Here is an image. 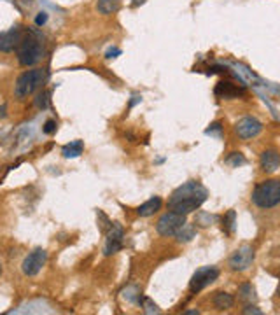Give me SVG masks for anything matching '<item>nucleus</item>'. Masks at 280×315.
Masks as SVG:
<instances>
[{
	"label": "nucleus",
	"mask_w": 280,
	"mask_h": 315,
	"mask_svg": "<svg viewBox=\"0 0 280 315\" xmlns=\"http://www.w3.org/2000/svg\"><path fill=\"white\" fill-rule=\"evenodd\" d=\"M205 200H207V189L196 180H189L172 193L170 200H168V208L188 215L202 207Z\"/></svg>",
	"instance_id": "nucleus-1"
},
{
	"label": "nucleus",
	"mask_w": 280,
	"mask_h": 315,
	"mask_svg": "<svg viewBox=\"0 0 280 315\" xmlns=\"http://www.w3.org/2000/svg\"><path fill=\"white\" fill-rule=\"evenodd\" d=\"M46 79H47V72L44 69L26 70V72H23L21 76L18 77V81H16L14 94L19 98V100H23V98L34 94L39 88H42Z\"/></svg>",
	"instance_id": "nucleus-2"
},
{
	"label": "nucleus",
	"mask_w": 280,
	"mask_h": 315,
	"mask_svg": "<svg viewBox=\"0 0 280 315\" xmlns=\"http://www.w3.org/2000/svg\"><path fill=\"white\" fill-rule=\"evenodd\" d=\"M252 202L261 208H271L280 203V180L270 179L258 184L252 191Z\"/></svg>",
	"instance_id": "nucleus-3"
},
{
	"label": "nucleus",
	"mask_w": 280,
	"mask_h": 315,
	"mask_svg": "<svg viewBox=\"0 0 280 315\" xmlns=\"http://www.w3.org/2000/svg\"><path fill=\"white\" fill-rule=\"evenodd\" d=\"M44 56V47L41 41L34 35H23L21 42L18 46V61L23 67H32L39 63Z\"/></svg>",
	"instance_id": "nucleus-4"
},
{
	"label": "nucleus",
	"mask_w": 280,
	"mask_h": 315,
	"mask_svg": "<svg viewBox=\"0 0 280 315\" xmlns=\"http://www.w3.org/2000/svg\"><path fill=\"white\" fill-rule=\"evenodd\" d=\"M184 224H186V215L170 210L160 217V220H158V224H156V230L161 236H175V233L184 226Z\"/></svg>",
	"instance_id": "nucleus-5"
},
{
	"label": "nucleus",
	"mask_w": 280,
	"mask_h": 315,
	"mask_svg": "<svg viewBox=\"0 0 280 315\" xmlns=\"http://www.w3.org/2000/svg\"><path fill=\"white\" fill-rule=\"evenodd\" d=\"M219 278V270L215 266H203L200 270L195 271V275L191 277L189 282V289L191 293H200L207 286H210L212 282H215Z\"/></svg>",
	"instance_id": "nucleus-6"
},
{
	"label": "nucleus",
	"mask_w": 280,
	"mask_h": 315,
	"mask_svg": "<svg viewBox=\"0 0 280 315\" xmlns=\"http://www.w3.org/2000/svg\"><path fill=\"white\" fill-rule=\"evenodd\" d=\"M47 261V252L44 249H35L32 250L25 259H23L21 270L26 277H35L39 271L42 270V266L46 265Z\"/></svg>",
	"instance_id": "nucleus-7"
},
{
	"label": "nucleus",
	"mask_w": 280,
	"mask_h": 315,
	"mask_svg": "<svg viewBox=\"0 0 280 315\" xmlns=\"http://www.w3.org/2000/svg\"><path fill=\"white\" fill-rule=\"evenodd\" d=\"M123 226L119 223H110L107 230V240H105V256H112L121 250L123 247Z\"/></svg>",
	"instance_id": "nucleus-8"
},
{
	"label": "nucleus",
	"mask_w": 280,
	"mask_h": 315,
	"mask_svg": "<svg viewBox=\"0 0 280 315\" xmlns=\"http://www.w3.org/2000/svg\"><path fill=\"white\" fill-rule=\"evenodd\" d=\"M252 261H254V249L251 245H242L230 258V268L233 271H243L252 265Z\"/></svg>",
	"instance_id": "nucleus-9"
},
{
	"label": "nucleus",
	"mask_w": 280,
	"mask_h": 315,
	"mask_svg": "<svg viewBox=\"0 0 280 315\" xmlns=\"http://www.w3.org/2000/svg\"><path fill=\"white\" fill-rule=\"evenodd\" d=\"M261 130H263L261 121H258L256 117H243V119H240L238 123L235 124L236 135L243 140H249V139L258 137L259 133H261Z\"/></svg>",
	"instance_id": "nucleus-10"
},
{
	"label": "nucleus",
	"mask_w": 280,
	"mask_h": 315,
	"mask_svg": "<svg viewBox=\"0 0 280 315\" xmlns=\"http://www.w3.org/2000/svg\"><path fill=\"white\" fill-rule=\"evenodd\" d=\"M21 39L23 34L19 30V26H13L7 32H0V51L2 53H11V51L18 49Z\"/></svg>",
	"instance_id": "nucleus-11"
},
{
	"label": "nucleus",
	"mask_w": 280,
	"mask_h": 315,
	"mask_svg": "<svg viewBox=\"0 0 280 315\" xmlns=\"http://www.w3.org/2000/svg\"><path fill=\"white\" fill-rule=\"evenodd\" d=\"M214 93H215V97H221V98H238V97H242L243 93V89L242 88H238V86H235L233 82H230V81H221L217 82V86H215V89H214Z\"/></svg>",
	"instance_id": "nucleus-12"
},
{
	"label": "nucleus",
	"mask_w": 280,
	"mask_h": 315,
	"mask_svg": "<svg viewBox=\"0 0 280 315\" xmlns=\"http://www.w3.org/2000/svg\"><path fill=\"white\" fill-rule=\"evenodd\" d=\"M278 167H280V154L275 149H266L261 154V170L266 173H273L277 172Z\"/></svg>",
	"instance_id": "nucleus-13"
},
{
	"label": "nucleus",
	"mask_w": 280,
	"mask_h": 315,
	"mask_svg": "<svg viewBox=\"0 0 280 315\" xmlns=\"http://www.w3.org/2000/svg\"><path fill=\"white\" fill-rule=\"evenodd\" d=\"M161 205H163V202H161L160 196H152L151 200L144 202L139 208H137V214H139L140 217H151V215H154L156 212L160 210Z\"/></svg>",
	"instance_id": "nucleus-14"
},
{
	"label": "nucleus",
	"mask_w": 280,
	"mask_h": 315,
	"mask_svg": "<svg viewBox=\"0 0 280 315\" xmlns=\"http://www.w3.org/2000/svg\"><path fill=\"white\" fill-rule=\"evenodd\" d=\"M82 151H84V142L74 140V142H70V144L63 145L61 154H63V158H79L82 154Z\"/></svg>",
	"instance_id": "nucleus-15"
},
{
	"label": "nucleus",
	"mask_w": 280,
	"mask_h": 315,
	"mask_svg": "<svg viewBox=\"0 0 280 315\" xmlns=\"http://www.w3.org/2000/svg\"><path fill=\"white\" fill-rule=\"evenodd\" d=\"M212 301H214V306L217 310H228L235 305V298L228 293H215V296Z\"/></svg>",
	"instance_id": "nucleus-16"
},
{
	"label": "nucleus",
	"mask_w": 280,
	"mask_h": 315,
	"mask_svg": "<svg viewBox=\"0 0 280 315\" xmlns=\"http://www.w3.org/2000/svg\"><path fill=\"white\" fill-rule=\"evenodd\" d=\"M119 7H121L119 0H98L97 2V9L102 14H114L119 11Z\"/></svg>",
	"instance_id": "nucleus-17"
},
{
	"label": "nucleus",
	"mask_w": 280,
	"mask_h": 315,
	"mask_svg": "<svg viewBox=\"0 0 280 315\" xmlns=\"http://www.w3.org/2000/svg\"><path fill=\"white\" fill-rule=\"evenodd\" d=\"M235 220H236V212L235 210H230L223 217V231L226 235H231L235 231Z\"/></svg>",
	"instance_id": "nucleus-18"
},
{
	"label": "nucleus",
	"mask_w": 280,
	"mask_h": 315,
	"mask_svg": "<svg viewBox=\"0 0 280 315\" xmlns=\"http://www.w3.org/2000/svg\"><path fill=\"white\" fill-rule=\"evenodd\" d=\"M238 298L242 301H254L256 299V291L251 284H242L238 289Z\"/></svg>",
	"instance_id": "nucleus-19"
},
{
	"label": "nucleus",
	"mask_w": 280,
	"mask_h": 315,
	"mask_svg": "<svg viewBox=\"0 0 280 315\" xmlns=\"http://www.w3.org/2000/svg\"><path fill=\"white\" fill-rule=\"evenodd\" d=\"M175 236L179 242H189V240L195 236V228H193L191 224H184V226L175 233Z\"/></svg>",
	"instance_id": "nucleus-20"
},
{
	"label": "nucleus",
	"mask_w": 280,
	"mask_h": 315,
	"mask_svg": "<svg viewBox=\"0 0 280 315\" xmlns=\"http://www.w3.org/2000/svg\"><path fill=\"white\" fill-rule=\"evenodd\" d=\"M49 91H41L37 94V98H35V107L37 109H47V105H49Z\"/></svg>",
	"instance_id": "nucleus-21"
},
{
	"label": "nucleus",
	"mask_w": 280,
	"mask_h": 315,
	"mask_svg": "<svg viewBox=\"0 0 280 315\" xmlns=\"http://www.w3.org/2000/svg\"><path fill=\"white\" fill-rule=\"evenodd\" d=\"M245 158H243L242 152H231L230 156H228V160H226V163H230V165H233V167H240V165H243L245 163Z\"/></svg>",
	"instance_id": "nucleus-22"
},
{
	"label": "nucleus",
	"mask_w": 280,
	"mask_h": 315,
	"mask_svg": "<svg viewBox=\"0 0 280 315\" xmlns=\"http://www.w3.org/2000/svg\"><path fill=\"white\" fill-rule=\"evenodd\" d=\"M214 215H208V214H200L198 215V219H196V224H200V226H208L210 223H214Z\"/></svg>",
	"instance_id": "nucleus-23"
},
{
	"label": "nucleus",
	"mask_w": 280,
	"mask_h": 315,
	"mask_svg": "<svg viewBox=\"0 0 280 315\" xmlns=\"http://www.w3.org/2000/svg\"><path fill=\"white\" fill-rule=\"evenodd\" d=\"M56 121L54 119H47L46 121V124H44V128H42V132L46 133V135H53L54 132H56Z\"/></svg>",
	"instance_id": "nucleus-24"
},
{
	"label": "nucleus",
	"mask_w": 280,
	"mask_h": 315,
	"mask_svg": "<svg viewBox=\"0 0 280 315\" xmlns=\"http://www.w3.org/2000/svg\"><path fill=\"white\" fill-rule=\"evenodd\" d=\"M144 306H145V313H160V308H158V306L151 301V299H145Z\"/></svg>",
	"instance_id": "nucleus-25"
},
{
	"label": "nucleus",
	"mask_w": 280,
	"mask_h": 315,
	"mask_svg": "<svg viewBox=\"0 0 280 315\" xmlns=\"http://www.w3.org/2000/svg\"><path fill=\"white\" fill-rule=\"evenodd\" d=\"M205 133H207V135H219V133H221V123L210 124V128L205 130Z\"/></svg>",
	"instance_id": "nucleus-26"
},
{
	"label": "nucleus",
	"mask_w": 280,
	"mask_h": 315,
	"mask_svg": "<svg viewBox=\"0 0 280 315\" xmlns=\"http://www.w3.org/2000/svg\"><path fill=\"white\" fill-rule=\"evenodd\" d=\"M46 21H47V13H44V11H41V13L37 14V18H35V25H37V26H42V25H46Z\"/></svg>",
	"instance_id": "nucleus-27"
},
{
	"label": "nucleus",
	"mask_w": 280,
	"mask_h": 315,
	"mask_svg": "<svg viewBox=\"0 0 280 315\" xmlns=\"http://www.w3.org/2000/svg\"><path fill=\"white\" fill-rule=\"evenodd\" d=\"M243 313H245V315H249V313H254V315H261L263 312H261V310L258 308V306H252V305H249V306H245V308H243Z\"/></svg>",
	"instance_id": "nucleus-28"
},
{
	"label": "nucleus",
	"mask_w": 280,
	"mask_h": 315,
	"mask_svg": "<svg viewBox=\"0 0 280 315\" xmlns=\"http://www.w3.org/2000/svg\"><path fill=\"white\" fill-rule=\"evenodd\" d=\"M119 54H121V49H119V47H110L105 56H107V58H116V56H119Z\"/></svg>",
	"instance_id": "nucleus-29"
},
{
	"label": "nucleus",
	"mask_w": 280,
	"mask_h": 315,
	"mask_svg": "<svg viewBox=\"0 0 280 315\" xmlns=\"http://www.w3.org/2000/svg\"><path fill=\"white\" fill-rule=\"evenodd\" d=\"M184 313H186V315H198L200 312H198V310H188V312H184Z\"/></svg>",
	"instance_id": "nucleus-30"
},
{
	"label": "nucleus",
	"mask_w": 280,
	"mask_h": 315,
	"mask_svg": "<svg viewBox=\"0 0 280 315\" xmlns=\"http://www.w3.org/2000/svg\"><path fill=\"white\" fill-rule=\"evenodd\" d=\"M139 100H140L139 97H133V100L130 102V107H133V105H135V104H137V102H139Z\"/></svg>",
	"instance_id": "nucleus-31"
},
{
	"label": "nucleus",
	"mask_w": 280,
	"mask_h": 315,
	"mask_svg": "<svg viewBox=\"0 0 280 315\" xmlns=\"http://www.w3.org/2000/svg\"><path fill=\"white\" fill-rule=\"evenodd\" d=\"M6 116V105H2V107H0V117H4Z\"/></svg>",
	"instance_id": "nucleus-32"
},
{
	"label": "nucleus",
	"mask_w": 280,
	"mask_h": 315,
	"mask_svg": "<svg viewBox=\"0 0 280 315\" xmlns=\"http://www.w3.org/2000/svg\"><path fill=\"white\" fill-rule=\"evenodd\" d=\"M145 0H133V6H140V4H144Z\"/></svg>",
	"instance_id": "nucleus-33"
},
{
	"label": "nucleus",
	"mask_w": 280,
	"mask_h": 315,
	"mask_svg": "<svg viewBox=\"0 0 280 315\" xmlns=\"http://www.w3.org/2000/svg\"><path fill=\"white\" fill-rule=\"evenodd\" d=\"M0 275H2V263H0Z\"/></svg>",
	"instance_id": "nucleus-34"
}]
</instances>
